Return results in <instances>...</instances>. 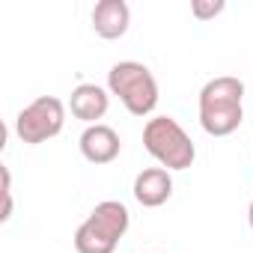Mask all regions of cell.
Instances as JSON below:
<instances>
[{
	"label": "cell",
	"instance_id": "cell-8",
	"mask_svg": "<svg viewBox=\"0 0 253 253\" xmlns=\"http://www.w3.org/2000/svg\"><path fill=\"white\" fill-rule=\"evenodd\" d=\"M173 197V176L164 167H146L134 179V200L143 209H158Z\"/></svg>",
	"mask_w": 253,
	"mask_h": 253
},
{
	"label": "cell",
	"instance_id": "cell-2",
	"mask_svg": "<svg viewBox=\"0 0 253 253\" xmlns=\"http://www.w3.org/2000/svg\"><path fill=\"white\" fill-rule=\"evenodd\" d=\"M131 226V214L119 200L98 203L89 217L75 232V250L78 253H113L122 235Z\"/></svg>",
	"mask_w": 253,
	"mask_h": 253
},
{
	"label": "cell",
	"instance_id": "cell-1",
	"mask_svg": "<svg viewBox=\"0 0 253 253\" xmlns=\"http://www.w3.org/2000/svg\"><path fill=\"white\" fill-rule=\"evenodd\" d=\"M241 98H244V84L238 78H232V75L211 78L200 89V125H203V131L211 137L232 134L244 119Z\"/></svg>",
	"mask_w": 253,
	"mask_h": 253
},
{
	"label": "cell",
	"instance_id": "cell-3",
	"mask_svg": "<svg viewBox=\"0 0 253 253\" xmlns=\"http://www.w3.org/2000/svg\"><path fill=\"white\" fill-rule=\"evenodd\" d=\"M107 92L116 95L131 116H149L158 107V81L149 66L122 60L107 72Z\"/></svg>",
	"mask_w": 253,
	"mask_h": 253
},
{
	"label": "cell",
	"instance_id": "cell-9",
	"mask_svg": "<svg viewBox=\"0 0 253 253\" xmlns=\"http://www.w3.org/2000/svg\"><path fill=\"white\" fill-rule=\"evenodd\" d=\"M107 107H110V92L101 89L98 84H81L72 89L69 110L75 119H81L86 125H98V119L107 113Z\"/></svg>",
	"mask_w": 253,
	"mask_h": 253
},
{
	"label": "cell",
	"instance_id": "cell-7",
	"mask_svg": "<svg viewBox=\"0 0 253 253\" xmlns=\"http://www.w3.org/2000/svg\"><path fill=\"white\" fill-rule=\"evenodd\" d=\"M131 27V9L125 0H101L92 9V30L95 36L113 42V39H122Z\"/></svg>",
	"mask_w": 253,
	"mask_h": 253
},
{
	"label": "cell",
	"instance_id": "cell-6",
	"mask_svg": "<svg viewBox=\"0 0 253 253\" xmlns=\"http://www.w3.org/2000/svg\"><path fill=\"white\" fill-rule=\"evenodd\" d=\"M81 155L89 161V164H110L119 158V134L110 128V125L98 122V125H86L84 134H81Z\"/></svg>",
	"mask_w": 253,
	"mask_h": 253
},
{
	"label": "cell",
	"instance_id": "cell-12",
	"mask_svg": "<svg viewBox=\"0 0 253 253\" xmlns=\"http://www.w3.org/2000/svg\"><path fill=\"white\" fill-rule=\"evenodd\" d=\"M247 220H250V229H253V200H250V209H247Z\"/></svg>",
	"mask_w": 253,
	"mask_h": 253
},
{
	"label": "cell",
	"instance_id": "cell-10",
	"mask_svg": "<svg viewBox=\"0 0 253 253\" xmlns=\"http://www.w3.org/2000/svg\"><path fill=\"white\" fill-rule=\"evenodd\" d=\"M223 9H226L223 0H194V3H191V15H194L197 21H211V18L220 15Z\"/></svg>",
	"mask_w": 253,
	"mask_h": 253
},
{
	"label": "cell",
	"instance_id": "cell-5",
	"mask_svg": "<svg viewBox=\"0 0 253 253\" xmlns=\"http://www.w3.org/2000/svg\"><path fill=\"white\" fill-rule=\"evenodd\" d=\"M66 125V104L57 95H39L15 116V134L21 143L39 146L57 137Z\"/></svg>",
	"mask_w": 253,
	"mask_h": 253
},
{
	"label": "cell",
	"instance_id": "cell-11",
	"mask_svg": "<svg viewBox=\"0 0 253 253\" xmlns=\"http://www.w3.org/2000/svg\"><path fill=\"white\" fill-rule=\"evenodd\" d=\"M0 179H3V211H0V220L12 217V173L9 167H0Z\"/></svg>",
	"mask_w": 253,
	"mask_h": 253
},
{
	"label": "cell",
	"instance_id": "cell-4",
	"mask_svg": "<svg viewBox=\"0 0 253 253\" xmlns=\"http://www.w3.org/2000/svg\"><path fill=\"white\" fill-rule=\"evenodd\" d=\"M143 146L164 170H188L197 158L194 140L173 116H155L143 125Z\"/></svg>",
	"mask_w": 253,
	"mask_h": 253
}]
</instances>
